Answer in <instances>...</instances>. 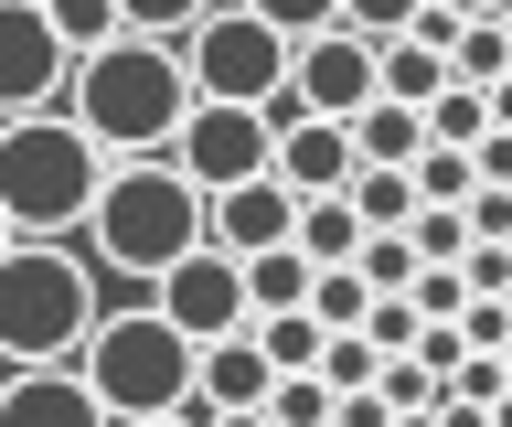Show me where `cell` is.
<instances>
[{"instance_id":"1","label":"cell","mask_w":512,"mask_h":427,"mask_svg":"<svg viewBox=\"0 0 512 427\" xmlns=\"http://www.w3.org/2000/svg\"><path fill=\"white\" fill-rule=\"evenodd\" d=\"M54 107L107 150V161H150V150H171V129H182V107H192L182 43H150V33L96 43V54L64 65V97Z\"/></svg>"},{"instance_id":"2","label":"cell","mask_w":512,"mask_h":427,"mask_svg":"<svg viewBox=\"0 0 512 427\" xmlns=\"http://www.w3.org/2000/svg\"><path fill=\"white\" fill-rule=\"evenodd\" d=\"M75 246H86L96 278L150 289L182 246H203V182H182L160 150H150V161H107V171H96L86 225H75Z\"/></svg>"},{"instance_id":"3","label":"cell","mask_w":512,"mask_h":427,"mask_svg":"<svg viewBox=\"0 0 512 427\" xmlns=\"http://www.w3.org/2000/svg\"><path fill=\"white\" fill-rule=\"evenodd\" d=\"M96 299V267L75 235H11L0 246V363H75Z\"/></svg>"},{"instance_id":"4","label":"cell","mask_w":512,"mask_h":427,"mask_svg":"<svg viewBox=\"0 0 512 427\" xmlns=\"http://www.w3.org/2000/svg\"><path fill=\"white\" fill-rule=\"evenodd\" d=\"M96 171H107V150L64 107L0 118V214H11V235H75L96 203Z\"/></svg>"},{"instance_id":"5","label":"cell","mask_w":512,"mask_h":427,"mask_svg":"<svg viewBox=\"0 0 512 427\" xmlns=\"http://www.w3.org/2000/svg\"><path fill=\"white\" fill-rule=\"evenodd\" d=\"M75 374H86V395L107 406V427L192 406V342L160 321L150 299H128V310H96L86 342H75Z\"/></svg>"},{"instance_id":"6","label":"cell","mask_w":512,"mask_h":427,"mask_svg":"<svg viewBox=\"0 0 512 427\" xmlns=\"http://www.w3.org/2000/svg\"><path fill=\"white\" fill-rule=\"evenodd\" d=\"M182 75H192V97L278 107L288 97V33H278V22H256L246 0H214V11L182 33Z\"/></svg>"},{"instance_id":"7","label":"cell","mask_w":512,"mask_h":427,"mask_svg":"<svg viewBox=\"0 0 512 427\" xmlns=\"http://www.w3.org/2000/svg\"><path fill=\"white\" fill-rule=\"evenodd\" d=\"M267 150H278V107L192 97V107H182V129H171V150H160V161L182 171V182H203V193H224V182H246V171H267Z\"/></svg>"},{"instance_id":"8","label":"cell","mask_w":512,"mask_h":427,"mask_svg":"<svg viewBox=\"0 0 512 427\" xmlns=\"http://www.w3.org/2000/svg\"><path fill=\"white\" fill-rule=\"evenodd\" d=\"M139 299H150L160 321L203 353V342H224V331H246V257H224V246H182Z\"/></svg>"},{"instance_id":"9","label":"cell","mask_w":512,"mask_h":427,"mask_svg":"<svg viewBox=\"0 0 512 427\" xmlns=\"http://www.w3.org/2000/svg\"><path fill=\"white\" fill-rule=\"evenodd\" d=\"M374 97V43L342 33V22H320V33L288 43V97L278 107H310V118H352V107Z\"/></svg>"},{"instance_id":"10","label":"cell","mask_w":512,"mask_h":427,"mask_svg":"<svg viewBox=\"0 0 512 427\" xmlns=\"http://www.w3.org/2000/svg\"><path fill=\"white\" fill-rule=\"evenodd\" d=\"M64 54L54 22H43V0H0V118H22V107H54L64 97Z\"/></svg>"},{"instance_id":"11","label":"cell","mask_w":512,"mask_h":427,"mask_svg":"<svg viewBox=\"0 0 512 427\" xmlns=\"http://www.w3.org/2000/svg\"><path fill=\"white\" fill-rule=\"evenodd\" d=\"M288 225H299V193L278 171H246V182L203 193V246H224V257H267V246H288Z\"/></svg>"},{"instance_id":"12","label":"cell","mask_w":512,"mask_h":427,"mask_svg":"<svg viewBox=\"0 0 512 427\" xmlns=\"http://www.w3.org/2000/svg\"><path fill=\"white\" fill-rule=\"evenodd\" d=\"M0 427H107L75 363H0Z\"/></svg>"},{"instance_id":"13","label":"cell","mask_w":512,"mask_h":427,"mask_svg":"<svg viewBox=\"0 0 512 427\" xmlns=\"http://www.w3.org/2000/svg\"><path fill=\"white\" fill-rule=\"evenodd\" d=\"M288 193H342L352 182V129L342 118H310V107H278V150H267Z\"/></svg>"},{"instance_id":"14","label":"cell","mask_w":512,"mask_h":427,"mask_svg":"<svg viewBox=\"0 0 512 427\" xmlns=\"http://www.w3.org/2000/svg\"><path fill=\"white\" fill-rule=\"evenodd\" d=\"M267 385H278V363H267L256 331H224V342L192 353V406H203V417H214V406H267Z\"/></svg>"},{"instance_id":"15","label":"cell","mask_w":512,"mask_h":427,"mask_svg":"<svg viewBox=\"0 0 512 427\" xmlns=\"http://www.w3.org/2000/svg\"><path fill=\"white\" fill-rule=\"evenodd\" d=\"M438 86H448V54H438L427 33H384V43H374V97H406V107H427Z\"/></svg>"},{"instance_id":"16","label":"cell","mask_w":512,"mask_h":427,"mask_svg":"<svg viewBox=\"0 0 512 427\" xmlns=\"http://www.w3.org/2000/svg\"><path fill=\"white\" fill-rule=\"evenodd\" d=\"M342 129H352V161H416V150H427V118H416L406 97H363Z\"/></svg>"},{"instance_id":"17","label":"cell","mask_w":512,"mask_h":427,"mask_svg":"<svg viewBox=\"0 0 512 427\" xmlns=\"http://www.w3.org/2000/svg\"><path fill=\"white\" fill-rule=\"evenodd\" d=\"M352 214H363V235H406V214H416V171L406 161H352Z\"/></svg>"},{"instance_id":"18","label":"cell","mask_w":512,"mask_h":427,"mask_svg":"<svg viewBox=\"0 0 512 427\" xmlns=\"http://www.w3.org/2000/svg\"><path fill=\"white\" fill-rule=\"evenodd\" d=\"M288 246L310 267H342L352 246H363V214H352V193H299V225H288Z\"/></svg>"},{"instance_id":"19","label":"cell","mask_w":512,"mask_h":427,"mask_svg":"<svg viewBox=\"0 0 512 427\" xmlns=\"http://www.w3.org/2000/svg\"><path fill=\"white\" fill-rule=\"evenodd\" d=\"M491 75H512V33L491 11H470V22L448 33V86H491Z\"/></svg>"},{"instance_id":"20","label":"cell","mask_w":512,"mask_h":427,"mask_svg":"<svg viewBox=\"0 0 512 427\" xmlns=\"http://www.w3.org/2000/svg\"><path fill=\"white\" fill-rule=\"evenodd\" d=\"M310 299V257L299 246H267V257H246V321H267V310H299Z\"/></svg>"},{"instance_id":"21","label":"cell","mask_w":512,"mask_h":427,"mask_svg":"<svg viewBox=\"0 0 512 427\" xmlns=\"http://www.w3.org/2000/svg\"><path fill=\"white\" fill-rule=\"evenodd\" d=\"M299 310H310L320 331H363V310H374V289H363V267H310V299H299Z\"/></svg>"},{"instance_id":"22","label":"cell","mask_w":512,"mask_h":427,"mask_svg":"<svg viewBox=\"0 0 512 427\" xmlns=\"http://www.w3.org/2000/svg\"><path fill=\"white\" fill-rule=\"evenodd\" d=\"M43 22H54L64 54H96V43H118V33H128L118 0H43Z\"/></svg>"},{"instance_id":"23","label":"cell","mask_w":512,"mask_h":427,"mask_svg":"<svg viewBox=\"0 0 512 427\" xmlns=\"http://www.w3.org/2000/svg\"><path fill=\"white\" fill-rule=\"evenodd\" d=\"M416 118H427V139H438V150H470V139L491 129V107H480V86H438V97L416 107Z\"/></svg>"},{"instance_id":"24","label":"cell","mask_w":512,"mask_h":427,"mask_svg":"<svg viewBox=\"0 0 512 427\" xmlns=\"http://www.w3.org/2000/svg\"><path fill=\"white\" fill-rule=\"evenodd\" d=\"M374 342H363V331H320V353H310V374H320V385H331V395H352V385H374Z\"/></svg>"},{"instance_id":"25","label":"cell","mask_w":512,"mask_h":427,"mask_svg":"<svg viewBox=\"0 0 512 427\" xmlns=\"http://www.w3.org/2000/svg\"><path fill=\"white\" fill-rule=\"evenodd\" d=\"M374 395H384V406H395V417H427V406H438V374H427V363H416V353H384L374 363Z\"/></svg>"},{"instance_id":"26","label":"cell","mask_w":512,"mask_h":427,"mask_svg":"<svg viewBox=\"0 0 512 427\" xmlns=\"http://www.w3.org/2000/svg\"><path fill=\"white\" fill-rule=\"evenodd\" d=\"M406 246H416V267L459 257V246H470V214H459V203H416V214H406Z\"/></svg>"},{"instance_id":"27","label":"cell","mask_w":512,"mask_h":427,"mask_svg":"<svg viewBox=\"0 0 512 427\" xmlns=\"http://www.w3.org/2000/svg\"><path fill=\"white\" fill-rule=\"evenodd\" d=\"M406 171H416V203H470V182H480V171H470V150H438V139H427Z\"/></svg>"},{"instance_id":"28","label":"cell","mask_w":512,"mask_h":427,"mask_svg":"<svg viewBox=\"0 0 512 427\" xmlns=\"http://www.w3.org/2000/svg\"><path fill=\"white\" fill-rule=\"evenodd\" d=\"M331 417V385H320L310 363H299V374H278V385H267V427H320Z\"/></svg>"},{"instance_id":"29","label":"cell","mask_w":512,"mask_h":427,"mask_svg":"<svg viewBox=\"0 0 512 427\" xmlns=\"http://www.w3.org/2000/svg\"><path fill=\"white\" fill-rule=\"evenodd\" d=\"M406 299H416V321H459V310H470V278H459V257L416 267V278H406Z\"/></svg>"},{"instance_id":"30","label":"cell","mask_w":512,"mask_h":427,"mask_svg":"<svg viewBox=\"0 0 512 427\" xmlns=\"http://www.w3.org/2000/svg\"><path fill=\"white\" fill-rule=\"evenodd\" d=\"M203 11H214V0H118V22H128V33H150V43H182Z\"/></svg>"},{"instance_id":"31","label":"cell","mask_w":512,"mask_h":427,"mask_svg":"<svg viewBox=\"0 0 512 427\" xmlns=\"http://www.w3.org/2000/svg\"><path fill=\"white\" fill-rule=\"evenodd\" d=\"M352 267H363V289H406V278H416V246H406V235H363Z\"/></svg>"},{"instance_id":"32","label":"cell","mask_w":512,"mask_h":427,"mask_svg":"<svg viewBox=\"0 0 512 427\" xmlns=\"http://www.w3.org/2000/svg\"><path fill=\"white\" fill-rule=\"evenodd\" d=\"M246 11H256V22H278L288 43H299V33H320V22H342V0H246Z\"/></svg>"},{"instance_id":"33","label":"cell","mask_w":512,"mask_h":427,"mask_svg":"<svg viewBox=\"0 0 512 427\" xmlns=\"http://www.w3.org/2000/svg\"><path fill=\"white\" fill-rule=\"evenodd\" d=\"M406 22H416V0H342V33H363V43L406 33Z\"/></svg>"},{"instance_id":"34","label":"cell","mask_w":512,"mask_h":427,"mask_svg":"<svg viewBox=\"0 0 512 427\" xmlns=\"http://www.w3.org/2000/svg\"><path fill=\"white\" fill-rule=\"evenodd\" d=\"M459 278H470V299H502L512 289V246H459Z\"/></svg>"},{"instance_id":"35","label":"cell","mask_w":512,"mask_h":427,"mask_svg":"<svg viewBox=\"0 0 512 427\" xmlns=\"http://www.w3.org/2000/svg\"><path fill=\"white\" fill-rule=\"evenodd\" d=\"M459 342H470V353H502V342H512V310H502V299H470V310H459Z\"/></svg>"},{"instance_id":"36","label":"cell","mask_w":512,"mask_h":427,"mask_svg":"<svg viewBox=\"0 0 512 427\" xmlns=\"http://www.w3.org/2000/svg\"><path fill=\"white\" fill-rule=\"evenodd\" d=\"M470 171H480V182H512V129H480L470 139Z\"/></svg>"},{"instance_id":"37","label":"cell","mask_w":512,"mask_h":427,"mask_svg":"<svg viewBox=\"0 0 512 427\" xmlns=\"http://www.w3.org/2000/svg\"><path fill=\"white\" fill-rule=\"evenodd\" d=\"M480 107H491V129H512V75H491V86H480Z\"/></svg>"},{"instance_id":"38","label":"cell","mask_w":512,"mask_h":427,"mask_svg":"<svg viewBox=\"0 0 512 427\" xmlns=\"http://www.w3.org/2000/svg\"><path fill=\"white\" fill-rule=\"evenodd\" d=\"M192 417H203V406H192ZM203 427H267V406H214Z\"/></svg>"},{"instance_id":"39","label":"cell","mask_w":512,"mask_h":427,"mask_svg":"<svg viewBox=\"0 0 512 427\" xmlns=\"http://www.w3.org/2000/svg\"><path fill=\"white\" fill-rule=\"evenodd\" d=\"M128 427H203V417H192V406H171V417H128Z\"/></svg>"},{"instance_id":"40","label":"cell","mask_w":512,"mask_h":427,"mask_svg":"<svg viewBox=\"0 0 512 427\" xmlns=\"http://www.w3.org/2000/svg\"><path fill=\"white\" fill-rule=\"evenodd\" d=\"M480 417H491V427H512V385H502V395H491V406H480Z\"/></svg>"},{"instance_id":"41","label":"cell","mask_w":512,"mask_h":427,"mask_svg":"<svg viewBox=\"0 0 512 427\" xmlns=\"http://www.w3.org/2000/svg\"><path fill=\"white\" fill-rule=\"evenodd\" d=\"M438 11H459V22H470V11H491V0H438Z\"/></svg>"},{"instance_id":"42","label":"cell","mask_w":512,"mask_h":427,"mask_svg":"<svg viewBox=\"0 0 512 427\" xmlns=\"http://www.w3.org/2000/svg\"><path fill=\"white\" fill-rule=\"evenodd\" d=\"M0 246H11V214H0Z\"/></svg>"},{"instance_id":"43","label":"cell","mask_w":512,"mask_h":427,"mask_svg":"<svg viewBox=\"0 0 512 427\" xmlns=\"http://www.w3.org/2000/svg\"><path fill=\"white\" fill-rule=\"evenodd\" d=\"M502 374H512V342H502Z\"/></svg>"},{"instance_id":"44","label":"cell","mask_w":512,"mask_h":427,"mask_svg":"<svg viewBox=\"0 0 512 427\" xmlns=\"http://www.w3.org/2000/svg\"><path fill=\"white\" fill-rule=\"evenodd\" d=\"M502 310H512V289H502Z\"/></svg>"}]
</instances>
